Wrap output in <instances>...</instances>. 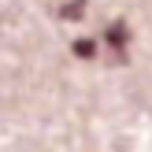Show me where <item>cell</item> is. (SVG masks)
I'll use <instances>...</instances> for the list:
<instances>
[{
    "label": "cell",
    "instance_id": "obj_1",
    "mask_svg": "<svg viewBox=\"0 0 152 152\" xmlns=\"http://www.w3.org/2000/svg\"><path fill=\"white\" fill-rule=\"evenodd\" d=\"M104 41L111 45V52H115L119 59H126V41H130V30H126V22H111V26L104 30Z\"/></svg>",
    "mask_w": 152,
    "mask_h": 152
},
{
    "label": "cell",
    "instance_id": "obj_2",
    "mask_svg": "<svg viewBox=\"0 0 152 152\" xmlns=\"http://www.w3.org/2000/svg\"><path fill=\"white\" fill-rule=\"evenodd\" d=\"M71 52H74V56H82V59H93V56H96V41H89V37H86V41H74Z\"/></svg>",
    "mask_w": 152,
    "mask_h": 152
},
{
    "label": "cell",
    "instance_id": "obj_3",
    "mask_svg": "<svg viewBox=\"0 0 152 152\" xmlns=\"http://www.w3.org/2000/svg\"><path fill=\"white\" fill-rule=\"evenodd\" d=\"M82 7H86V0H71V4H67L59 15H63V19H78V15H82Z\"/></svg>",
    "mask_w": 152,
    "mask_h": 152
}]
</instances>
